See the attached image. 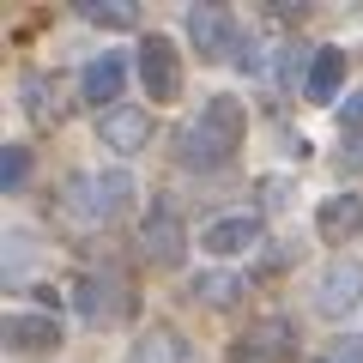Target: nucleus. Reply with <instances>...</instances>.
<instances>
[{"mask_svg": "<svg viewBox=\"0 0 363 363\" xmlns=\"http://www.w3.org/2000/svg\"><path fill=\"white\" fill-rule=\"evenodd\" d=\"M327 363H333V357H327Z\"/></svg>", "mask_w": 363, "mask_h": 363, "instance_id": "393cba45", "label": "nucleus"}, {"mask_svg": "<svg viewBox=\"0 0 363 363\" xmlns=\"http://www.w3.org/2000/svg\"><path fill=\"white\" fill-rule=\"evenodd\" d=\"M121 85H128V55L104 49V55H91V67L79 73V91H85V104H116L121 109Z\"/></svg>", "mask_w": 363, "mask_h": 363, "instance_id": "6e6552de", "label": "nucleus"}, {"mask_svg": "<svg viewBox=\"0 0 363 363\" xmlns=\"http://www.w3.org/2000/svg\"><path fill=\"white\" fill-rule=\"evenodd\" d=\"M260 242V218H218V224H206L200 230V248L206 255H242V248H255Z\"/></svg>", "mask_w": 363, "mask_h": 363, "instance_id": "f8f14e48", "label": "nucleus"}, {"mask_svg": "<svg viewBox=\"0 0 363 363\" xmlns=\"http://www.w3.org/2000/svg\"><path fill=\"white\" fill-rule=\"evenodd\" d=\"M152 140V116H145L140 104H121L104 116V145L109 152H140V145Z\"/></svg>", "mask_w": 363, "mask_h": 363, "instance_id": "9b49d317", "label": "nucleus"}, {"mask_svg": "<svg viewBox=\"0 0 363 363\" xmlns=\"http://www.w3.org/2000/svg\"><path fill=\"white\" fill-rule=\"evenodd\" d=\"M236 291H242V279H236V272H200V279H194V297H206L212 309H224Z\"/></svg>", "mask_w": 363, "mask_h": 363, "instance_id": "f3484780", "label": "nucleus"}, {"mask_svg": "<svg viewBox=\"0 0 363 363\" xmlns=\"http://www.w3.org/2000/svg\"><path fill=\"white\" fill-rule=\"evenodd\" d=\"M291 255H297V242H272V255L267 260H260V272H279V267H285V260Z\"/></svg>", "mask_w": 363, "mask_h": 363, "instance_id": "412c9836", "label": "nucleus"}, {"mask_svg": "<svg viewBox=\"0 0 363 363\" xmlns=\"http://www.w3.org/2000/svg\"><path fill=\"white\" fill-rule=\"evenodd\" d=\"M315 230H321V242H351V236L363 230V200L357 194H333L321 200V212H315Z\"/></svg>", "mask_w": 363, "mask_h": 363, "instance_id": "9d476101", "label": "nucleus"}, {"mask_svg": "<svg viewBox=\"0 0 363 363\" xmlns=\"http://www.w3.org/2000/svg\"><path fill=\"white\" fill-rule=\"evenodd\" d=\"M182 248H188L182 218L169 206H152V218H145V255H152L157 267H182Z\"/></svg>", "mask_w": 363, "mask_h": 363, "instance_id": "1a4fd4ad", "label": "nucleus"}, {"mask_svg": "<svg viewBox=\"0 0 363 363\" xmlns=\"http://www.w3.org/2000/svg\"><path fill=\"white\" fill-rule=\"evenodd\" d=\"M357 303H363V267H357V260H345V255H339V260H327L321 285H315V309L339 321V315H351Z\"/></svg>", "mask_w": 363, "mask_h": 363, "instance_id": "423d86ee", "label": "nucleus"}, {"mask_svg": "<svg viewBox=\"0 0 363 363\" xmlns=\"http://www.w3.org/2000/svg\"><path fill=\"white\" fill-rule=\"evenodd\" d=\"M140 79H145V97L152 104H176L182 97V55L169 37H145L140 43Z\"/></svg>", "mask_w": 363, "mask_h": 363, "instance_id": "39448f33", "label": "nucleus"}, {"mask_svg": "<svg viewBox=\"0 0 363 363\" xmlns=\"http://www.w3.org/2000/svg\"><path fill=\"white\" fill-rule=\"evenodd\" d=\"M91 25H109V30H128L133 25V6H121V0H109V6H85Z\"/></svg>", "mask_w": 363, "mask_h": 363, "instance_id": "6ab92c4d", "label": "nucleus"}, {"mask_svg": "<svg viewBox=\"0 0 363 363\" xmlns=\"http://www.w3.org/2000/svg\"><path fill=\"white\" fill-rule=\"evenodd\" d=\"M25 176H30V152L25 145H6L0 152V188H25Z\"/></svg>", "mask_w": 363, "mask_h": 363, "instance_id": "a211bd4d", "label": "nucleus"}, {"mask_svg": "<svg viewBox=\"0 0 363 363\" xmlns=\"http://www.w3.org/2000/svg\"><path fill=\"white\" fill-rule=\"evenodd\" d=\"M333 363H363V339H345V345L333 351Z\"/></svg>", "mask_w": 363, "mask_h": 363, "instance_id": "b1692460", "label": "nucleus"}, {"mask_svg": "<svg viewBox=\"0 0 363 363\" xmlns=\"http://www.w3.org/2000/svg\"><path fill=\"white\" fill-rule=\"evenodd\" d=\"M188 37H194L200 61H236L248 43L230 6H188Z\"/></svg>", "mask_w": 363, "mask_h": 363, "instance_id": "7ed1b4c3", "label": "nucleus"}, {"mask_svg": "<svg viewBox=\"0 0 363 363\" xmlns=\"http://www.w3.org/2000/svg\"><path fill=\"white\" fill-rule=\"evenodd\" d=\"M67 194H73V218H85V224H116L121 212L133 206V176L128 169H104V176H79L73 188H67Z\"/></svg>", "mask_w": 363, "mask_h": 363, "instance_id": "f03ea898", "label": "nucleus"}, {"mask_svg": "<svg viewBox=\"0 0 363 363\" xmlns=\"http://www.w3.org/2000/svg\"><path fill=\"white\" fill-rule=\"evenodd\" d=\"M133 363H194V351H188V339L176 327H152L140 339V351H133Z\"/></svg>", "mask_w": 363, "mask_h": 363, "instance_id": "2eb2a0df", "label": "nucleus"}, {"mask_svg": "<svg viewBox=\"0 0 363 363\" xmlns=\"http://www.w3.org/2000/svg\"><path fill=\"white\" fill-rule=\"evenodd\" d=\"M6 345L49 351V345H61V327H55V315H6Z\"/></svg>", "mask_w": 363, "mask_h": 363, "instance_id": "4468645a", "label": "nucleus"}, {"mask_svg": "<svg viewBox=\"0 0 363 363\" xmlns=\"http://www.w3.org/2000/svg\"><path fill=\"white\" fill-rule=\"evenodd\" d=\"M285 194H291L285 176H260V206H285Z\"/></svg>", "mask_w": 363, "mask_h": 363, "instance_id": "aec40b11", "label": "nucleus"}, {"mask_svg": "<svg viewBox=\"0 0 363 363\" xmlns=\"http://www.w3.org/2000/svg\"><path fill=\"white\" fill-rule=\"evenodd\" d=\"M73 297H79V315H85L91 327H109V321H121L128 315V291H121V279H97V272H85L73 285Z\"/></svg>", "mask_w": 363, "mask_h": 363, "instance_id": "0eeeda50", "label": "nucleus"}, {"mask_svg": "<svg viewBox=\"0 0 363 363\" xmlns=\"http://www.w3.org/2000/svg\"><path fill=\"white\" fill-rule=\"evenodd\" d=\"M236 145H242V104L236 97H206L200 116L176 133V157L188 169H224Z\"/></svg>", "mask_w": 363, "mask_h": 363, "instance_id": "f257e3e1", "label": "nucleus"}, {"mask_svg": "<svg viewBox=\"0 0 363 363\" xmlns=\"http://www.w3.org/2000/svg\"><path fill=\"white\" fill-rule=\"evenodd\" d=\"M291 357H297V327H291L285 315L255 321L248 333H236V345H230V363H291Z\"/></svg>", "mask_w": 363, "mask_h": 363, "instance_id": "20e7f679", "label": "nucleus"}, {"mask_svg": "<svg viewBox=\"0 0 363 363\" xmlns=\"http://www.w3.org/2000/svg\"><path fill=\"white\" fill-rule=\"evenodd\" d=\"M339 121H345V128H363V91H351V97H345V109H339Z\"/></svg>", "mask_w": 363, "mask_h": 363, "instance_id": "4be33fe9", "label": "nucleus"}, {"mask_svg": "<svg viewBox=\"0 0 363 363\" xmlns=\"http://www.w3.org/2000/svg\"><path fill=\"white\" fill-rule=\"evenodd\" d=\"M339 85H345V49H315L309 79H303V97H309V104H333Z\"/></svg>", "mask_w": 363, "mask_h": 363, "instance_id": "ddd939ff", "label": "nucleus"}, {"mask_svg": "<svg viewBox=\"0 0 363 363\" xmlns=\"http://www.w3.org/2000/svg\"><path fill=\"white\" fill-rule=\"evenodd\" d=\"M339 164H345V169H363V133H351V140H345V152H339Z\"/></svg>", "mask_w": 363, "mask_h": 363, "instance_id": "5701e85b", "label": "nucleus"}, {"mask_svg": "<svg viewBox=\"0 0 363 363\" xmlns=\"http://www.w3.org/2000/svg\"><path fill=\"white\" fill-rule=\"evenodd\" d=\"M18 91H25V109H30V121H55V79L49 73H25L18 79Z\"/></svg>", "mask_w": 363, "mask_h": 363, "instance_id": "dca6fc26", "label": "nucleus"}]
</instances>
